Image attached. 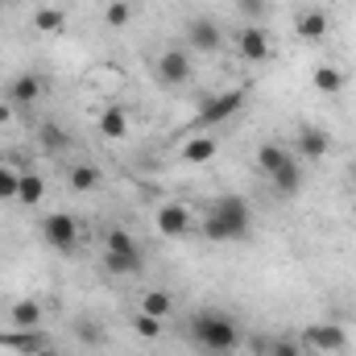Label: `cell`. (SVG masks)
Instances as JSON below:
<instances>
[{"label": "cell", "mask_w": 356, "mask_h": 356, "mask_svg": "<svg viewBox=\"0 0 356 356\" xmlns=\"http://www.w3.org/2000/svg\"><path fill=\"white\" fill-rule=\"evenodd\" d=\"M42 199H46V178L33 175V170H21V182H17V203L38 207Z\"/></svg>", "instance_id": "2e32d148"}, {"label": "cell", "mask_w": 356, "mask_h": 356, "mask_svg": "<svg viewBox=\"0 0 356 356\" xmlns=\"http://www.w3.org/2000/svg\"><path fill=\"white\" fill-rule=\"evenodd\" d=\"M216 137H207V133H199V137H191L186 145H182V158L191 162V166H203V162H211L216 158Z\"/></svg>", "instance_id": "ac0fdd59"}, {"label": "cell", "mask_w": 356, "mask_h": 356, "mask_svg": "<svg viewBox=\"0 0 356 356\" xmlns=\"http://www.w3.org/2000/svg\"><path fill=\"white\" fill-rule=\"evenodd\" d=\"M99 133H104L108 141H120V137L129 133V116H124V108H116V104L104 108V112H99Z\"/></svg>", "instance_id": "d6986e66"}, {"label": "cell", "mask_w": 356, "mask_h": 356, "mask_svg": "<svg viewBox=\"0 0 356 356\" xmlns=\"http://www.w3.org/2000/svg\"><path fill=\"white\" fill-rule=\"evenodd\" d=\"M186 228H191V211L182 203H162L158 207V232L162 236L178 241V236H186Z\"/></svg>", "instance_id": "30bf717a"}, {"label": "cell", "mask_w": 356, "mask_h": 356, "mask_svg": "<svg viewBox=\"0 0 356 356\" xmlns=\"http://www.w3.org/2000/svg\"><path fill=\"white\" fill-rule=\"evenodd\" d=\"M17 182H21V170L0 162V199H17Z\"/></svg>", "instance_id": "f1b7e54d"}, {"label": "cell", "mask_w": 356, "mask_h": 356, "mask_svg": "<svg viewBox=\"0 0 356 356\" xmlns=\"http://www.w3.org/2000/svg\"><path fill=\"white\" fill-rule=\"evenodd\" d=\"M104 21H108L112 29H120V25H129V21H133V8H129L124 0H112V4H108V13H104Z\"/></svg>", "instance_id": "83f0119b"}, {"label": "cell", "mask_w": 356, "mask_h": 356, "mask_svg": "<svg viewBox=\"0 0 356 356\" xmlns=\"http://www.w3.org/2000/svg\"><path fill=\"white\" fill-rule=\"evenodd\" d=\"M236 54L245 58V63H266L269 58V38L261 25H245L241 33H236Z\"/></svg>", "instance_id": "ba28073f"}, {"label": "cell", "mask_w": 356, "mask_h": 356, "mask_svg": "<svg viewBox=\"0 0 356 356\" xmlns=\"http://www.w3.org/2000/svg\"><path fill=\"white\" fill-rule=\"evenodd\" d=\"M294 33H298L302 42H319V38L327 33V13H319V8H307V13H298V21H294Z\"/></svg>", "instance_id": "5bb4252c"}, {"label": "cell", "mask_w": 356, "mask_h": 356, "mask_svg": "<svg viewBox=\"0 0 356 356\" xmlns=\"http://www.w3.org/2000/svg\"><path fill=\"white\" fill-rule=\"evenodd\" d=\"M13 120V104H0V124H8Z\"/></svg>", "instance_id": "1f68e13d"}, {"label": "cell", "mask_w": 356, "mask_h": 356, "mask_svg": "<svg viewBox=\"0 0 356 356\" xmlns=\"http://www.w3.org/2000/svg\"><path fill=\"white\" fill-rule=\"evenodd\" d=\"M95 182H99L95 166H75L71 170V191H95Z\"/></svg>", "instance_id": "4316f807"}, {"label": "cell", "mask_w": 356, "mask_h": 356, "mask_svg": "<svg viewBox=\"0 0 356 356\" xmlns=\"http://www.w3.org/2000/svg\"><path fill=\"white\" fill-rule=\"evenodd\" d=\"M108 4H112V0H108Z\"/></svg>", "instance_id": "e575fe53"}, {"label": "cell", "mask_w": 356, "mask_h": 356, "mask_svg": "<svg viewBox=\"0 0 356 356\" xmlns=\"http://www.w3.org/2000/svg\"><path fill=\"white\" fill-rule=\"evenodd\" d=\"M249 228H253V220H249V203H245L241 195L216 199V203L207 207V216H203V236L216 241V245H224V241H245Z\"/></svg>", "instance_id": "6da1fadb"}, {"label": "cell", "mask_w": 356, "mask_h": 356, "mask_svg": "<svg viewBox=\"0 0 356 356\" xmlns=\"http://www.w3.org/2000/svg\"><path fill=\"white\" fill-rule=\"evenodd\" d=\"M290 158H294V149H286V145H277V141H266V145L257 149V166H261L266 175L282 170V166H286Z\"/></svg>", "instance_id": "ffe728a7"}, {"label": "cell", "mask_w": 356, "mask_h": 356, "mask_svg": "<svg viewBox=\"0 0 356 356\" xmlns=\"http://www.w3.org/2000/svg\"><path fill=\"white\" fill-rule=\"evenodd\" d=\"M42 91H46V79H42V75H17V79L8 83V104H13V108H29V104L42 99Z\"/></svg>", "instance_id": "9c48e42d"}, {"label": "cell", "mask_w": 356, "mask_h": 356, "mask_svg": "<svg viewBox=\"0 0 356 356\" xmlns=\"http://www.w3.org/2000/svg\"><path fill=\"white\" fill-rule=\"evenodd\" d=\"M302 344H311L315 353H344V348H348V327H344V323H332V319L307 323Z\"/></svg>", "instance_id": "5b68a950"}, {"label": "cell", "mask_w": 356, "mask_h": 356, "mask_svg": "<svg viewBox=\"0 0 356 356\" xmlns=\"http://www.w3.org/2000/svg\"><path fill=\"white\" fill-rule=\"evenodd\" d=\"M8 319H13V332H33L42 323V302L38 298H21L8 307Z\"/></svg>", "instance_id": "8fae6325"}, {"label": "cell", "mask_w": 356, "mask_h": 356, "mask_svg": "<svg viewBox=\"0 0 356 356\" xmlns=\"http://www.w3.org/2000/svg\"><path fill=\"white\" fill-rule=\"evenodd\" d=\"M158 79H162L166 88H182V83H191V54H186L182 46H170V50L158 54Z\"/></svg>", "instance_id": "52a82bcc"}, {"label": "cell", "mask_w": 356, "mask_h": 356, "mask_svg": "<svg viewBox=\"0 0 356 356\" xmlns=\"http://www.w3.org/2000/svg\"><path fill=\"white\" fill-rule=\"evenodd\" d=\"M311 83H315V91H323V95H340V91L348 88V75L340 67H315L311 71Z\"/></svg>", "instance_id": "e0dca14e"}, {"label": "cell", "mask_w": 356, "mask_h": 356, "mask_svg": "<svg viewBox=\"0 0 356 356\" xmlns=\"http://www.w3.org/2000/svg\"><path fill=\"white\" fill-rule=\"evenodd\" d=\"M241 4V13H249V17H266V0H236Z\"/></svg>", "instance_id": "4dcf8cb0"}, {"label": "cell", "mask_w": 356, "mask_h": 356, "mask_svg": "<svg viewBox=\"0 0 356 356\" xmlns=\"http://www.w3.org/2000/svg\"><path fill=\"white\" fill-rule=\"evenodd\" d=\"M133 332H137V336H145V340H158V336H162V319H154V315L137 311V315H133Z\"/></svg>", "instance_id": "484cf974"}, {"label": "cell", "mask_w": 356, "mask_h": 356, "mask_svg": "<svg viewBox=\"0 0 356 356\" xmlns=\"http://www.w3.org/2000/svg\"><path fill=\"white\" fill-rule=\"evenodd\" d=\"M71 332H75V340L88 344V348H99V344H104V327H99L91 315H79V319L71 323Z\"/></svg>", "instance_id": "7402d4cb"}, {"label": "cell", "mask_w": 356, "mask_h": 356, "mask_svg": "<svg viewBox=\"0 0 356 356\" xmlns=\"http://www.w3.org/2000/svg\"><path fill=\"white\" fill-rule=\"evenodd\" d=\"M104 249L108 253H141V245L124 232V228H108V236H104Z\"/></svg>", "instance_id": "cb8c5ba5"}, {"label": "cell", "mask_w": 356, "mask_h": 356, "mask_svg": "<svg viewBox=\"0 0 356 356\" xmlns=\"http://www.w3.org/2000/svg\"><path fill=\"white\" fill-rule=\"evenodd\" d=\"M266 356H302V348H298L294 340H269Z\"/></svg>", "instance_id": "f546056e"}, {"label": "cell", "mask_w": 356, "mask_h": 356, "mask_svg": "<svg viewBox=\"0 0 356 356\" xmlns=\"http://www.w3.org/2000/svg\"><path fill=\"white\" fill-rule=\"evenodd\" d=\"M186 332H191V340L203 353H216V356L236 353V344H241V327L228 315H220V311H195Z\"/></svg>", "instance_id": "7a4b0ae2"}, {"label": "cell", "mask_w": 356, "mask_h": 356, "mask_svg": "<svg viewBox=\"0 0 356 356\" xmlns=\"http://www.w3.org/2000/svg\"><path fill=\"white\" fill-rule=\"evenodd\" d=\"M38 137H42V149H50V154H63V149L71 145V137H67L58 124H42V133H38Z\"/></svg>", "instance_id": "d4e9b609"}, {"label": "cell", "mask_w": 356, "mask_h": 356, "mask_svg": "<svg viewBox=\"0 0 356 356\" xmlns=\"http://www.w3.org/2000/svg\"><path fill=\"white\" fill-rule=\"evenodd\" d=\"M294 145H298L302 158H323V154L332 149V137H327L323 129H311V124H307V129H298V141H294Z\"/></svg>", "instance_id": "9a60e30c"}, {"label": "cell", "mask_w": 356, "mask_h": 356, "mask_svg": "<svg viewBox=\"0 0 356 356\" xmlns=\"http://www.w3.org/2000/svg\"><path fill=\"white\" fill-rule=\"evenodd\" d=\"M63 25H67L63 8H38V13H33V29H38V33H58Z\"/></svg>", "instance_id": "603a6c76"}, {"label": "cell", "mask_w": 356, "mask_h": 356, "mask_svg": "<svg viewBox=\"0 0 356 356\" xmlns=\"http://www.w3.org/2000/svg\"><path fill=\"white\" fill-rule=\"evenodd\" d=\"M269 182H273V191H277V195H286V199H290V195H298V191H302V166H298V158H290L282 170H273Z\"/></svg>", "instance_id": "7c38bea8"}, {"label": "cell", "mask_w": 356, "mask_h": 356, "mask_svg": "<svg viewBox=\"0 0 356 356\" xmlns=\"http://www.w3.org/2000/svg\"><path fill=\"white\" fill-rule=\"evenodd\" d=\"M186 46L199 50V54H216L224 46V29L211 17H191L186 21Z\"/></svg>", "instance_id": "8992f818"}, {"label": "cell", "mask_w": 356, "mask_h": 356, "mask_svg": "<svg viewBox=\"0 0 356 356\" xmlns=\"http://www.w3.org/2000/svg\"><path fill=\"white\" fill-rule=\"evenodd\" d=\"M42 236H46L50 249L71 253V249L79 245V224H75V216H67V211H50V216L42 220Z\"/></svg>", "instance_id": "277c9868"}, {"label": "cell", "mask_w": 356, "mask_h": 356, "mask_svg": "<svg viewBox=\"0 0 356 356\" xmlns=\"http://www.w3.org/2000/svg\"><path fill=\"white\" fill-rule=\"evenodd\" d=\"M245 108V91L232 88V91H220V95H211V99H203L199 104V116H195V124L199 129H211V124H224L228 116H236Z\"/></svg>", "instance_id": "3957f363"}, {"label": "cell", "mask_w": 356, "mask_h": 356, "mask_svg": "<svg viewBox=\"0 0 356 356\" xmlns=\"http://www.w3.org/2000/svg\"><path fill=\"white\" fill-rule=\"evenodd\" d=\"M104 269H108L112 277H133V273L145 269V257H141V253H108V249H104Z\"/></svg>", "instance_id": "4fadbf2b"}, {"label": "cell", "mask_w": 356, "mask_h": 356, "mask_svg": "<svg viewBox=\"0 0 356 356\" xmlns=\"http://www.w3.org/2000/svg\"><path fill=\"white\" fill-rule=\"evenodd\" d=\"M348 178H353V186H356V162H353V166H348Z\"/></svg>", "instance_id": "836d02e7"}, {"label": "cell", "mask_w": 356, "mask_h": 356, "mask_svg": "<svg viewBox=\"0 0 356 356\" xmlns=\"http://www.w3.org/2000/svg\"><path fill=\"white\" fill-rule=\"evenodd\" d=\"M141 311L154 315V319H166V315H175V294H170V290H145Z\"/></svg>", "instance_id": "44dd1931"}, {"label": "cell", "mask_w": 356, "mask_h": 356, "mask_svg": "<svg viewBox=\"0 0 356 356\" xmlns=\"http://www.w3.org/2000/svg\"><path fill=\"white\" fill-rule=\"evenodd\" d=\"M33 356H58V353L54 348H42V353H33Z\"/></svg>", "instance_id": "d6a6232c"}]
</instances>
